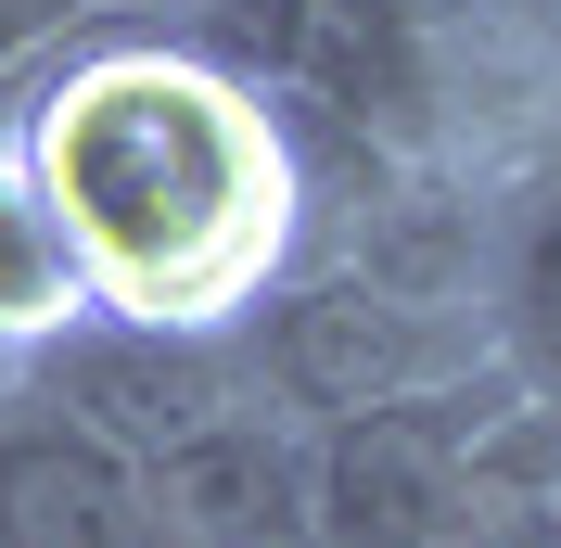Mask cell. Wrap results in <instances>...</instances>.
Returning <instances> with one entry per match:
<instances>
[{
  "label": "cell",
  "instance_id": "obj_1",
  "mask_svg": "<svg viewBox=\"0 0 561 548\" xmlns=\"http://www.w3.org/2000/svg\"><path fill=\"white\" fill-rule=\"evenodd\" d=\"M51 192L90 294L128 319H243L294 242V153L268 77L217 65L205 38H103L65 52L38 115L13 128Z\"/></svg>",
  "mask_w": 561,
  "mask_h": 548
},
{
  "label": "cell",
  "instance_id": "obj_2",
  "mask_svg": "<svg viewBox=\"0 0 561 548\" xmlns=\"http://www.w3.org/2000/svg\"><path fill=\"white\" fill-rule=\"evenodd\" d=\"M243 357H255V396L294 434L370 421V409H434V396L497 370L485 294H434V281H383V269L268 281L243 307Z\"/></svg>",
  "mask_w": 561,
  "mask_h": 548
},
{
  "label": "cell",
  "instance_id": "obj_3",
  "mask_svg": "<svg viewBox=\"0 0 561 548\" xmlns=\"http://www.w3.org/2000/svg\"><path fill=\"white\" fill-rule=\"evenodd\" d=\"M26 396H51L77 434H103L128 472H153L167 446L268 409L255 357H243V319H128V307H90L65 344H38Z\"/></svg>",
  "mask_w": 561,
  "mask_h": 548
},
{
  "label": "cell",
  "instance_id": "obj_4",
  "mask_svg": "<svg viewBox=\"0 0 561 548\" xmlns=\"http://www.w3.org/2000/svg\"><path fill=\"white\" fill-rule=\"evenodd\" d=\"M0 548H153L140 472L26 383L0 396Z\"/></svg>",
  "mask_w": 561,
  "mask_h": 548
},
{
  "label": "cell",
  "instance_id": "obj_5",
  "mask_svg": "<svg viewBox=\"0 0 561 548\" xmlns=\"http://www.w3.org/2000/svg\"><path fill=\"white\" fill-rule=\"evenodd\" d=\"M485 344H497V370H511V396H524L536 421H561V167L536 179L524 205H511V230H497Z\"/></svg>",
  "mask_w": 561,
  "mask_h": 548
},
{
  "label": "cell",
  "instance_id": "obj_6",
  "mask_svg": "<svg viewBox=\"0 0 561 548\" xmlns=\"http://www.w3.org/2000/svg\"><path fill=\"white\" fill-rule=\"evenodd\" d=\"M90 307H103V294H90V269H77L51 192H38L26 153L0 140V370L26 383V357H38V344H65Z\"/></svg>",
  "mask_w": 561,
  "mask_h": 548
},
{
  "label": "cell",
  "instance_id": "obj_7",
  "mask_svg": "<svg viewBox=\"0 0 561 548\" xmlns=\"http://www.w3.org/2000/svg\"><path fill=\"white\" fill-rule=\"evenodd\" d=\"M115 26H153V38H255L280 0H103Z\"/></svg>",
  "mask_w": 561,
  "mask_h": 548
},
{
  "label": "cell",
  "instance_id": "obj_8",
  "mask_svg": "<svg viewBox=\"0 0 561 548\" xmlns=\"http://www.w3.org/2000/svg\"><path fill=\"white\" fill-rule=\"evenodd\" d=\"M77 26H103V0H0V77H13V65H51Z\"/></svg>",
  "mask_w": 561,
  "mask_h": 548
},
{
  "label": "cell",
  "instance_id": "obj_9",
  "mask_svg": "<svg viewBox=\"0 0 561 548\" xmlns=\"http://www.w3.org/2000/svg\"><path fill=\"white\" fill-rule=\"evenodd\" d=\"M357 13H383V26H396V38H421V52H459V38L485 26L497 0H357Z\"/></svg>",
  "mask_w": 561,
  "mask_h": 548
},
{
  "label": "cell",
  "instance_id": "obj_10",
  "mask_svg": "<svg viewBox=\"0 0 561 548\" xmlns=\"http://www.w3.org/2000/svg\"><path fill=\"white\" fill-rule=\"evenodd\" d=\"M549 13H561V0H549Z\"/></svg>",
  "mask_w": 561,
  "mask_h": 548
}]
</instances>
